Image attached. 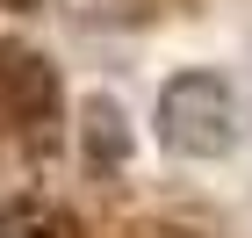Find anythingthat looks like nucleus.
Listing matches in <instances>:
<instances>
[{
	"label": "nucleus",
	"mask_w": 252,
	"mask_h": 238,
	"mask_svg": "<svg viewBox=\"0 0 252 238\" xmlns=\"http://www.w3.org/2000/svg\"><path fill=\"white\" fill-rule=\"evenodd\" d=\"M158 137L173 144V152H188V159L231 152V137H238V94H231V79H216V72L166 79V94H158Z\"/></svg>",
	"instance_id": "1"
},
{
	"label": "nucleus",
	"mask_w": 252,
	"mask_h": 238,
	"mask_svg": "<svg viewBox=\"0 0 252 238\" xmlns=\"http://www.w3.org/2000/svg\"><path fill=\"white\" fill-rule=\"evenodd\" d=\"M0 123H15L22 137H51L58 123V72L29 43H0Z\"/></svg>",
	"instance_id": "2"
},
{
	"label": "nucleus",
	"mask_w": 252,
	"mask_h": 238,
	"mask_svg": "<svg viewBox=\"0 0 252 238\" xmlns=\"http://www.w3.org/2000/svg\"><path fill=\"white\" fill-rule=\"evenodd\" d=\"M0 238H87V231H79V217L65 202L22 195V202H0Z\"/></svg>",
	"instance_id": "3"
},
{
	"label": "nucleus",
	"mask_w": 252,
	"mask_h": 238,
	"mask_svg": "<svg viewBox=\"0 0 252 238\" xmlns=\"http://www.w3.org/2000/svg\"><path fill=\"white\" fill-rule=\"evenodd\" d=\"M87 159L94 166H123L130 159V130H123L116 101H87Z\"/></svg>",
	"instance_id": "4"
}]
</instances>
